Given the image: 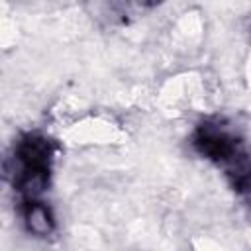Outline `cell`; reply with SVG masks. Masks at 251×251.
<instances>
[{
	"label": "cell",
	"instance_id": "3",
	"mask_svg": "<svg viewBox=\"0 0 251 251\" xmlns=\"http://www.w3.org/2000/svg\"><path fill=\"white\" fill-rule=\"evenodd\" d=\"M24 222H25V227L35 233V235H47L53 231V216H51V210L49 206H45V202H39V200H25L24 202Z\"/></svg>",
	"mask_w": 251,
	"mask_h": 251
},
{
	"label": "cell",
	"instance_id": "1",
	"mask_svg": "<svg viewBox=\"0 0 251 251\" xmlns=\"http://www.w3.org/2000/svg\"><path fill=\"white\" fill-rule=\"evenodd\" d=\"M194 147L226 171L239 194L251 196V155L235 131L222 122H206L194 133Z\"/></svg>",
	"mask_w": 251,
	"mask_h": 251
},
{
	"label": "cell",
	"instance_id": "2",
	"mask_svg": "<svg viewBox=\"0 0 251 251\" xmlns=\"http://www.w3.org/2000/svg\"><path fill=\"white\" fill-rule=\"evenodd\" d=\"M53 147L43 135L29 133L22 137L14 149V188L25 196V200H35L49 184Z\"/></svg>",
	"mask_w": 251,
	"mask_h": 251
}]
</instances>
